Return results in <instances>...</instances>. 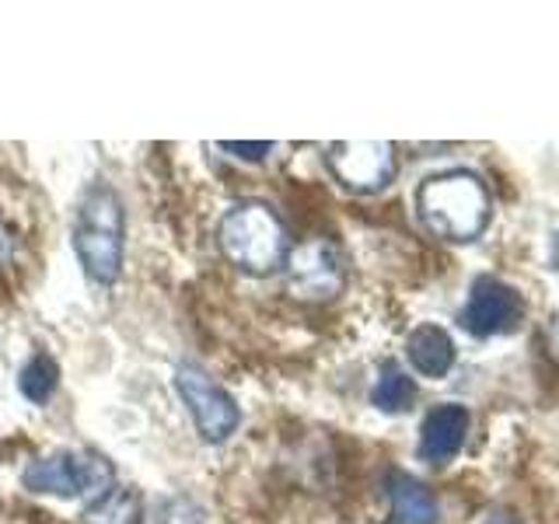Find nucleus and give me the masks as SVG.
<instances>
[{"instance_id": "nucleus-5", "label": "nucleus", "mask_w": 559, "mask_h": 524, "mask_svg": "<svg viewBox=\"0 0 559 524\" xmlns=\"http://www.w3.org/2000/svg\"><path fill=\"white\" fill-rule=\"evenodd\" d=\"M171 384L182 398L192 427H197V433L206 444L231 441L235 430L241 427V409H238L235 395L227 392L217 378H210L200 364L182 360V364H175Z\"/></svg>"}, {"instance_id": "nucleus-8", "label": "nucleus", "mask_w": 559, "mask_h": 524, "mask_svg": "<svg viewBox=\"0 0 559 524\" xmlns=\"http://www.w3.org/2000/svg\"><path fill=\"white\" fill-rule=\"evenodd\" d=\"M521 314H524V305L514 287H507L497 276H479L476 284H472L468 305L462 311V325L476 340H489V336L511 332L521 322Z\"/></svg>"}, {"instance_id": "nucleus-15", "label": "nucleus", "mask_w": 559, "mask_h": 524, "mask_svg": "<svg viewBox=\"0 0 559 524\" xmlns=\"http://www.w3.org/2000/svg\"><path fill=\"white\" fill-rule=\"evenodd\" d=\"M221 151H227L231 157H238V162H249V165H259L266 162V157L276 151V144H270V140H259V144H241V140H224V144H217Z\"/></svg>"}, {"instance_id": "nucleus-7", "label": "nucleus", "mask_w": 559, "mask_h": 524, "mask_svg": "<svg viewBox=\"0 0 559 524\" xmlns=\"http://www.w3.org/2000/svg\"><path fill=\"white\" fill-rule=\"evenodd\" d=\"M346 287V266L340 249L329 238H311L297 245L287 259V290L297 301L325 305Z\"/></svg>"}, {"instance_id": "nucleus-16", "label": "nucleus", "mask_w": 559, "mask_h": 524, "mask_svg": "<svg viewBox=\"0 0 559 524\" xmlns=\"http://www.w3.org/2000/svg\"><path fill=\"white\" fill-rule=\"evenodd\" d=\"M162 524H206L203 511L192 500L179 497V500H168L165 511H162Z\"/></svg>"}, {"instance_id": "nucleus-10", "label": "nucleus", "mask_w": 559, "mask_h": 524, "mask_svg": "<svg viewBox=\"0 0 559 524\" xmlns=\"http://www.w3.org/2000/svg\"><path fill=\"white\" fill-rule=\"evenodd\" d=\"M409 364L424 378H444L454 364V343L441 325H416L406 340Z\"/></svg>"}, {"instance_id": "nucleus-2", "label": "nucleus", "mask_w": 559, "mask_h": 524, "mask_svg": "<svg viewBox=\"0 0 559 524\" xmlns=\"http://www.w3.org/2000/svg\"><path fill=\"white\" fill-rule=\"evenodd\" d=\"M217 245L221 255L249 276H270L290 259L287 224L262 200H238L227 206L217 221Z\"/></svg>"}, {"instance_id": "nucleus-3", "label": "nucleus", "mask_w": 559, "mask_h": 524, "mask_svg": "<svg viewBox=\"0 0 559 524\" xmlns=\"http://www.w3.org/2000/svg\"><path fill=\"white\" fill-rule=\"evenodd\" d=\"M489 189L479 175L451 168L430 175L416 189V214L430 235L444 241H476L489 224Z\"/></svg>"}, {"instance_id": "nucleus-14", "label": "nucleus", "mask_w": 559, "mask_h": 524, "mask_svg": "<svg viewBox=\"0 0 559 524\" xmlns=\"http://www.w3.org/2000/svg\"><path fill=\"white\" fill-rule=\"evenodd\" d=\"M416 398V384L406 371H399L395 364H384L381 374L371 389V402L381 413H402L409 409V402Z\"/></svg>"}, {"instance_id": "nucleus-1", "label": "nucleus", "mask_w": 559, "mask_h": 524, "mask_svg": "<svg viewBox=\"0 0 559 524\" xmlns=\"http://www.w3.org/2000/svg\"><path fill=\"white\" fill-rule=\"evenodd\" d=\"M70 238L84 276L98 287H112L127 262V203L112 182L95 179L84 186Z\"/></svg>"}, {"instance_id": "nucleus-17", "label": "nucleus", "mask_w": 559, "mask_h": 524, "mask_svg": "<svg viewBox=\"0 0 559 524\" xmlns=\"http://www.w3.org/2000/svg\"><path fill=\"white\" fill-rule=\"evenodd\" d=\"M11 255H14V241H11V231L4 227V221H0V270L8 266Z\"/></svg>"}, {"instance_id": "nucleus-6", "label": "nucleus", "mask_w": 559, "mask_h": 524, "mask_svg": "<svg viewBox=\"0 0 559 524\" xmlns=\"http://www.w3.org/2000/svg\"><path fill=\"white\" fill-rule=\"evenodd\" d=\"M325 168L349 192H381L392 186L399 162L389 140H340L325 147Z\"/></svg>"}, {"instance_id": "nucleus-4", "label": "nucleus", "mask_w": 559, "mask_h": 524, "mask_svg": "<svg viewBox=\"0 0 559 524\" xmlns=\"http://www.w3.org/2000/svg\"><path fill=\"white\" fill-rule=\"evenodd\" d=\"M112 483H116V472L109 458H102L95 451H81V448L43 454V458L28 462L22 472V486L28 493L57 497V500H78V497L95 500Z\"/></svg>"}, {"instance_id": "nucleus-12", "label": "nucleus", "mask_w": 559, "mask_h": 524, "mask_svg": "<svg viewBox=\"0 0 559 524\" xmlns=\"http://www.w3.org/2000/svg\"><path fill=\"white\" fill-rule=\"evenodd\" d=\"M389 500H392V524H433L437 521V503L430 497V489L424 483H416L409 476L389 479Z\"/></svg>"}, {"instance_id": "nucleus-11", "label": "nucleus", "mask_w": 559, "mask_h": 524, "mask_svg": "<svg viewBox=\"0 0 559 524\" xmlns=\"http://www.w3.org/2000/svg\"><path fill=\"white\" fill-rule=\"evenodd\" d=\"M84 524H144V500L133 486L112 483L105 493H98L81 514Z\"/></svg>"}, {"instance_id": "nucleus-13", "label": "nucleus", "mask_w": 559, "mask_h": 524, "mask_svg": "<svg viewBox=\"0 0 559 524\" xmlns=\"http://www.w3.org/2000/svg\"><path fill=\"white\" fill-rule=\"evenodd\" d=\"M60 389V364L49 354H32L28 364L17 371V392H22L32 406H46Z\"/></svg>"}, {"instance_id": "nucleus-18", "label": "nucleus", "mask_w": 559, "mask_h": 524, "mask_svg": "<svg viewBox=\"0 0 559 524\" xmlns=\"http://www.w3.org/2000/svg\"><path fill=\"white\" fill-rule=\"evenodd\" d=\"M546 340H549V354L559 360V311L552 314V322H549V329H546Z\"/></svg>"}, {"instance_id": "nucleus-9", "label": "nucleus", "mask_w": 559, "mask_h": 524, "mask_svg": "<svg viewBox=\"0 0 559 524\" xmlns=\"http://www.w3.org/2000/svg\"><path fill=\"white\" fill-rule=\"evenodd\" d=\"M468 424L472 416L459 402H444V406L427 413L424 427H419V458L427 465H448L465 448Z\"/></svg>"}, {"instance_id": "nucleus-19", "label": "nucleus", "mask_w": 559, "mask_h": 524, "mask_svg": "<svg viewBox=\"0 0 559 524\" xmlns=\"http://www.w3.org/2000/svg\"><path fill=\"white\" fill-rule=\"evenodd\" d=\"M486 524H521V521L514 514H489Z\"/></svg>"}]
</instances>
